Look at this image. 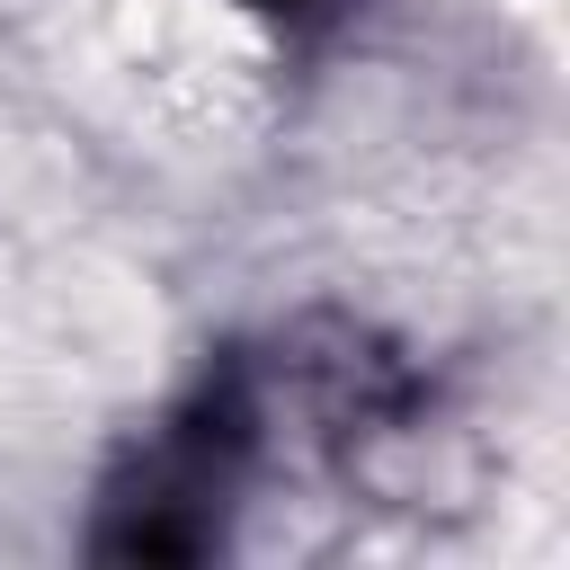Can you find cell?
Returning <instances> with one entry per match:
<instances>
[{
	"label": "cell",
	"mask_w": 570,
	"mask_h": 570,
	"mask_svg": "<svg viewBox=\"0 0 570 570\" xmlns=\"http://www.w3.org/2000/svg\"><path fill=\"white\" fill-rule=\"evenodd\" d=\"M249 18H267L276 36H321V27H338L356 0H240Z\"/></svg>",
	"instance_id": "obj_1"
}]
</instances>
